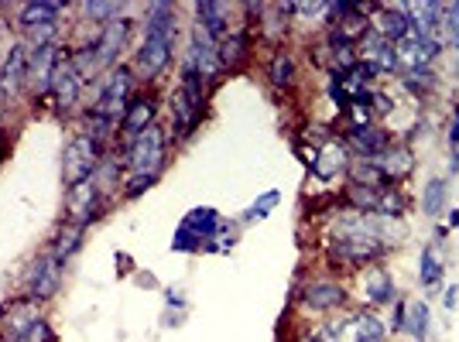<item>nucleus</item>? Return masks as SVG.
I'll return each mask as SVG.
<instances>
[{
    "label": "nucleus",
    "mask_w": 459,
    "mask_h": 342,
    "mask_svg": "<svg viewBox=\"0 0 459 342\" xmlns=\"http://www.w3.org/2000/svg\"><path fill=\"white\" fill-rule=\"evenodd\" d=\"M449 141H453V148H459V107H456V114H453V127H449Z\"/></svg>",
    "instance_id": "f704fd0d"
},
{
    "label": "nucleus",
    "mask_w": 459,
    "mask_h": 342,
    "mask_svg": "<svg viewBox=\"0 0 459 342\" xmlns=\"http://www.w3.org/2000/svg\"><path fill=\"white\" fill-rule=\"evenodd\" d=\"M24 82H28V48L14 45L4 58V65H0V93H4V99L18 96Z\"/></svg>",
    "instance_id": "ddd939ff"
},
{
    "label": "nucleus",
    "mask_w": 459,
    "mask_h": 342,
    "mask_svg": "<svg viewBox=\"0 0 459 342\" xmlns=\"http://www.w3.org/2000/svg\"><path fill=\"white\" fill-rule=\"evenodd\" d=\"M62 14V4L56 0H35V4H24L21 7V28L31 31V28H45V24H58Z\"/></svg>",
    "instance_id": "412c9836"
},
{
    "label": "nucleus",
    "mask_w": 459,
    "mask_h": 342,
    "mask_svg": "<svg viewBox=\"0 0 459 342\" xmlns=\"http://www.w3.org/2000/svg\"><path fill=\"white\" fill-rule=\"evenodd\" d=\"M364 65H370L374 73H394L398 69V58H394V45L377 35V31H370L364 41Z\"/></svg>",
    "instance_id": "a211bd4d"
},
{
    "label": "nucleus",
    "mask_w": 459,
    "mask_h": 342,
    "mask_svg": "<svg viewBox=\"0 0 459 342\" xmlns=\"http://www.w3.org/2000/svg\"><path fill=\"white\" fill-rule=\"evenodd\" d=\"M377 165H381V171L387 175V182H398V178H404L408 171H411V151L408 148H387V151L377 158Z\"/></svg>",
    "instance_id": "393cba45"
},
{
    "label": "nucleus",
    "mask_w": 459,
    "mask_h": 342,
    "mask_svg": "<svg viewBox=\"0 0 459 342\" xmlns=\"http://www.w3.org/2000/svg\"><path fill=\"white\" fill-rule=\"evenodd\" d=\"M100 192L96 189V182H82L76 189H69V199H65V212H69V223H76V227H90L96 219V212H100Z\"/></svg>",
    "instance_id": "9d476101"
},
{
    "label": "nucleus",
    "mask_w": 459,
    "mask_h": 342,
    "mask_svg": "<svg viewBox=\"0 0 459 342\" xmlns=\"http://www.w3.org/2000/svg\"><path fill=\"white\" fill-rule=\"evenodd\" d=\"M152 120H154V96H137V99H131L127 114L120 120V131L134 141L137 133H144L152 127Z\"/></svg>",
    "instance_id": "6ab92c4d"
},
{
    "label": "nucleus",
    "mask_w": 459,
    "mask_h": 342,
    "mask_svg": "<svg viewBox=\"0 0 459 342\" xmlns=\"http://www.w3.org/2000/svg\"><path fill=\"white\" fill-rule=\"evenodd\" d=\"M195 14H199V31L206 38L223 41L230 35V4H195Z\"/></svg>",
    "instance_id": "dca6fc26"
},
{
    "label": "nucleus",
    "mask_w": 459,
    "mask_h": 342,
    "mask_svg": "<svg viewBox=\"0 0 459 342\" xmlns=\"http://www.w3.org/2000/svg\"><path fill=\"white\" fill-rule=\"evenodd\" d=\"M182 227L189 229V233H195L199 240H210L212 233L220 229V216H216V209H192Z\"/></svg>",
    "instance_id": "a878e982"
},
{
    "label": "nucleus",
    "mask_w": 459,
    "mask_h": 342,
    "mask_svg": "<svg viewBox=\"0 0 459 342\" xmlns=\"http://www.w3.org/2000/svg\"><path fill=\"white\" fill-rule=\"evenodd\" d=\"M62 261H58L56 253H41L39 261L31 264V274H28V295H31V302H48V298H56L58 287H62Z\"/></svg>",
    "instance_id": "0eeeda50"
},
{
    "label": "nucleus",
    "mask_w": 459,
    "mask_h": 342,
    "mask_svg": "<svg viewBox=\"0 0 459 342\" xmlns=\"http://www.w3.org/2000/svg\"><path fill=\"white\" fill-rule=\"evenodd\" d=\"M186 69H195L203 79H212L220 73V56H216V48H212V41L195 28V38H192V48H189V62H186Z\"/></svg>",
    "instance_id": "f3484780"
},
{
    "label": "nucleus",
    "mask_w": 459,
    "mask_h": 342,
    "mask_svg": "<svg viewBox=\"0 0 459 342\" xmlns=\"http://www.w3.org/2000/svg\"><path fill=\"white\" fill-rule=\"evenodd\" d=\"M206 110V79L199 76L195 69L182 73V82L172 96V116H175V133L178 137H189L195 131V124L203 120Z\"/></svg>",
    "instance_id": "7ed1b4c3"
},
{
    "label": "nucleus",
    "mask_w": 459,
    "mask_h": 342,
    "mask_svg": "<svg viewBox=\"0 0 459 342\" xmlns=\"http://www.w3.org/2000/svg\"><path fill=\"white\" fill-rule=\"evenodd\" d=\"M175 52V11L172 4H154L148 24H144V45L137 52V69L144 79H154L165 73Z\"/></svg>",
    "instance_id": "f257e3e1"
},
{
    "label": "nucleus",
    "mask_w": 459,
    "mask_h": 342,
    "mask_svg": "<svg viewBox=\"0 0 459 342\" xmlns=\"http://www.w3.org/2000/svg\"><path fill=\"white\" fill-rule=\"evenodd\" d=\"M274 206H278V192H268L261 202H254V206L247 209V219H261V216H264L268 209H274Z\"/></svg>",
    "instance_id": "473e14b6"
},
{
    "label": "nucleus",
    "mask_w": 459,
    "mask_h": 342,
    "mask_svg": "<svg viewBox=\"0 0 459 342\" xmlns=\"http://www.w3.org/2000/svg\"><path fill=\"white\" fill-rule=\"evenodd\" d=\"M343 168H346V151L340 141L323 144V148L316 151V158H312V171H316L319 178H333V175H340Z\"/></svg>",
    "instance_id": "4be33fe9"
},
{
    "label": "nucleus",
    "mask_w": 459,
    "mask_h": 342,
    "mask_svg": "<svg viewBox=\"0 0 459 342\" xmlns=\"http://www.w3.org/2000/svg\"><path fill=\"white\" fill-rule=\"evenodd\" d=\"M453 304H456V287L446 291V308H453Z\"/></svg>",
    "instance_id": "c9c22d12"
},
{
    "label": "nucleus",
    "mask_w": 459,
    "mask_h": 342,
    "mask_svg": "<svg viewBox=\"0 0 459 342\" xmlns=\"http://www.w3.org/2000/svg\"><path fill=\"white\" fill-rule=\"evenodd\" d=\"M271 82L278 90H288L295 82V58H291V52H278L271 58Z\"/></svg>",
    "instance_id": "c85d7f7f"
},
{
    "label": "nucleus",
    "mask_w": 459,
    "mask_h": 342,
    "mask_svg": "<svg viewBox=\"0 0 459 342\" xmlns=\"http://www.w3.org/2000/svg\"><path fill=\"white\" fill-rule=\"evenodd\" d=\"M453 14H456V24H453V28H456V38H459V4H453Z\"/></svg>",
    "instance_id": "e433bc0d"
},
{
    "label": "nucleus",
    "mask_w": 459,
    "mask_h": 342,
    "mask_svg": "<svg viewBox=\"0 0 459 342\" xmlns=\"http://www.w3.org/2000/svg\"><path fill=\"white\" fill-rule=\"evenodd\" d=\"M161 165H165V133L152 124L148 131L131 141L127 168L134 171V178H158Z\"/></svg>",
    "instance_id": "423d86ee"
},
{
    "label": "nucleus",
    "mask_w": 459,
    "mask_h": 342,
    "mask_svg": "<svg viewBox=\"0 0 459 342\" xmlns=\"http://www.w3.org/2000/svg\"><path fill=\"white\" fill-rule=\"evenodd\" d=\"M21 342H52V329H48V322L41 319V322L35 325V329H31V332H28Z\"/></svg>",
    "instance_id": "72a5a7b5"
},
{
    "label": "nucleus",
    "mask_w": 459,
    "mask_h": 342,
    "mask_svg": "<svg viewBox=\"0 0 459 342\" xmlns=\"http://www.w3.org/2000/svg\"><path fill=\"white\" fill-rule=\"evenodd\" d=\"M421 285L425 287H436L439 285V278H442V257H439V247L436 244H429V247L421 250Z\"/></svg>",
    "instance_id": "cd10ccee"
},
{
    "label": "nucleus",
    "mask_w": 459,
    "mask_h": 342,
    "mask_svg": "<svg viewBox=\"0 0 459 342\" xmlns=\"http://www.w3.org/2000/svg\"><path fill=\"white\" fill-rule=\"evenodd\" d=\"M384 339V325L367 315V312H353L346 319H336V322H325L308 342H377Z\"/></svg>",
    "instance_id": "39448f33"
},
{
    "label": "nucleus",
    "mask_w": 459,
    "mask_h": 342,
    "mask_svg": "<svg viewBox=\"0 0 459 342\" xmlns=\"http://www.w3.org/2000/svg\"><path fill=\"white\" fill-rule=\"evenodd\" d=\"M58 58L62 56H58L56 45H39V48L28 52V82H31L39 93H45V90L52 86V73H56Z\"/></svg>",
    "instance_id": "4468645a"
},
{
    "label": "nucleus",
    "mask_w": 459,
    "mask_h": 342,
    "mask_svg": "<svg viewBox=\"0 0 459 342\" xmlns=\"http://www.w3.org/2000/svg\"><path fill=\"white\" fill-rule=\"evenodd\" d=\"M364 295H367V302L370 304H391V302H398V295H394V281L387 278V270H367V278H364Z\"/></svg>",
    "instance_id": "5701e85b"
},
{
    "label": "nucleus",
    "mask_w": 459,
    "mask_h": 342,
    "mask_svg": "<svg viewBox=\"0 0 459 342\" xmlns=\"http://www.w3.org/2000/svg\"><path fill=\"white\" fill-rule=\"evenodd\" d=\"M131 107V73L127 69H114L110 76L103 79V90L96 96L93 114H90V137L96 144L114 137V131L120 127V120Z\"/></svg>",
    "instance_id": "f03ea898"
},
{
    "label": "nucleus",
    "mask_w": 459,
    "mask_h": 342,
    "mask_svg": "<svg viewBox=\"0 0 459 342\" xmlns=\"http://www.w3.org/2000/svg\"><path fill=\"white\" fill-rule=\"evenodd\" d=\"M387 244L384 240H367V236H350V240H336L333 244V261H340L343 267H364L370 261H381L387 253Z\"/></svg>",
    "instance_id": "6e6552de"
},
{
    "label": "nucleus",
    "mask_w": 459,
    "mask_h": 342,
    "mask_svg": "<svg viewBox=\"0 0 459 342\" xmlns=\"http://www.w3.org/2000/svg\"><path fill=\"white\" fill-rule=\"evenodd\" d=\"M346 302V291L336 281H312V285L302 291V304L308 312H333Z\"/></svg>",
    "instance_id": "2eb2a0df"
},
{
    "label": "nucleus",
    "mask_w": 459,
    "mask_h": 342,
    "mask_svg": "<svg viewBox=\"0 0 459 342\" xmlns=\"http://www.w3.org/2000/svg\"><path fill=\"white\" fill-rule=\"evenodd\" d=\"M82 76H79V69H76V62H73V56H65V58H58V65H56V73H52V93H56L58 99V107L62 110H69V107H76L79 103V93H82Z\"/></svg>",
    "instance_id": "1a4fd4ad"
},
{
    "label": "nucleus",
    "mask_w": 459,
    "mask_h": 342,
    "mask_svg": "<svg viewBox=\"0 0 459 342\" xmlns=\"http://www.w3.org/2000/svg\"><path fill=\"white\" fill-rule=\"evenodd\" d=\"M442 202H446V182H442V178H432V182L425 185V195H421V209H425V216H439Z\"/></svg>",
    "instance_id": "c756f323"
},
{
    "label": "nucleus",
    "mask_w": 459,
    "mask_h": 342,
    "mask_svg": "<svg viewBox=\"0 0 459 342\" xmlns=\"http://www.w3.org/2000/svg\"><path fill=\"white\" fill-rule=\"evenodd\" d=\"M96 168H100V144L90 133L73 137L65 154H62V178H65V185L76 189L82 182H93Z\"/></svg>",
    "instance_id": "20e7f679"
},
{
    "label": "nucleus",
    "mask_w": 459,
    "mask_h": 342,
    "mask_svg": "<svg viewBox=\"0 0 459 342\" xmlns=\"http://www.w3.org/2000/svg\"><path fill=\"white\" fill-rule=\"evenodd\" d=\"M350 144L374 161V158H381V154L391 148V137H387L384 131H377V127L364 124V127H353V131H350Z\"/></svg>",
    "instance_id": "aec40b11"
},
{
    "label": "nucleus",
    "mask_w": 459,
    "mask_h": 342,
    "mask_svg": "<svg viewBox=\"0 0 459 342\" xmlns=\"http://www.w3.org/2000/svg\"><path fill=\"white\" fill-rule=\"evenodd\" d=\"M404 329L415 336V339H425L429 336V304L415 302L408 308V319H404Z\"/></svg>",
    "instance_id": "7c9ffc66"
},
{
    "label": "nucleus",
    "mask_w": 459,
    "mask_h": 342,
    "mask_svg": "<svg viewBox=\"0 0 459 342\" xmlns=\"http://www.w3.org/2000/svg\"><path fill=\"white\" fill-rule=\"evenodd\" d=\"M39 322H41L39 302H31V298H21V302H14L11 308H7V312H4V339H7V342H21Z\"/></svg>",
    "instance_id": "f8f14e48"
},
{
    "label": "nucleus",
    "mask_w": 459,
    "mask_h": 342,
    "mask_svg": "<svg viewBox=\"0 0 459 342\" xmlns=\"http://www.w3.org/2000/svg\"><path fill=\"white\" fill-rule=\"evenodd\" d=\"M127 35H131V21L124 18H114L103 24V31H100V38L93 41L96 48V62H100V69H107V65H114L117 56H120V48L127 45Z\"/></svg>",
    "instance_id": "9b49d317"
},
{
    "label": "nucleus",
    "mask_w": 459,
    "mask_h": 342,
    "mask_svg": "<svg viewBox=\"0 0 459 342\" xmlns=\"http://www.w3.org/2000/svg\"><path fill=\"white\" fill-rule=\"evenodd\" d=\"M79 244H82V227H76V223H69V219H65V227H62V233H58L52 253H56L58 261L65 264V261H69V257L79 250Z\"/></svg>",
    "instance_id": "bb28decb"
},
{
    "label": "nucleus",
    "mask_w": 459,
    "mask_h": 342,
    "mask_svg": "<svg viewBox=\"0 0 459 342\" xmlns=\"http://www.w3.org/2000/svg\"><path fill=\"white\" fill-rule=\"evenodd\" d=\"M247 48L250 41L244 31H230L227 38L220 41V48H216V56H220V65H227V69H237V65H244V58H247Z\"/></svg>",
    "instance_id": "b1692460"
},
{
    "label": "nucleus",
    "mask_w": 459,
    "mask_h": 342,
    "mask_svg": "<svg viewBox=\"0 0 459 342\" xmlns=\"http://www.w3.org/2000/svg\"><path fill=\"white\" fill-rule=\"evenodd\" d=\"M79 11H82L86 18H93V21H103V18L114 21V14H120V4H82Z\"/></svg>",
    "instance_id": "2f4dec72"
}]
</instances>
